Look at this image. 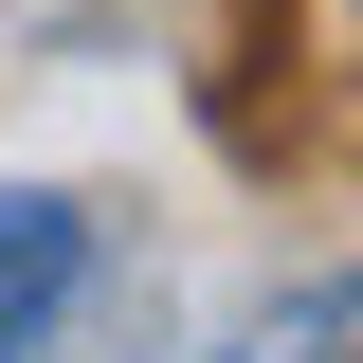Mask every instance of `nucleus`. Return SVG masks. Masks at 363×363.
Segmentation results:
<instances>
[{
	"instance_id": "obj_1",
	"label": "nucleus",
	"mask_w": 363,
	"mask_h": 363,
	"mask_svg": "<svg viewBox=\"0 0 363 363\" xmlns=\"http://www.w3.org/2000/svg\"><path fill=\"white\" fill-rule=\"evenodd\" d=\"M73 272H91V218H73V200H0V363L37 345V309L73 291Z\"/></svg>"
},
{
	"instance_id": "obj_2",
	"label": "nucleus",
	"mask_w": 363,
	"mask_h": 363,
	"mask_svg": "<svg viewBox=\"0 0 363 363\" xmlns=\"http://www.w3.org/2000/svg\"><path fill=\"white\" fill-rule=\"evenodd\" d=\"M236 363H363V272H309L236 327Z\"/></svg>"
}]
</instances>
